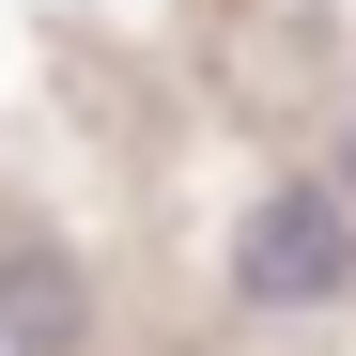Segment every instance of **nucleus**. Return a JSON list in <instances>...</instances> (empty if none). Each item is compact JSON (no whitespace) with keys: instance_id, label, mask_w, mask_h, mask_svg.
Instances as JSON below:
<instances>
[{"instance_id":"1","label":"nucleus","mask_w":356,"mask_h":356,"mask_svg":"<svg viewBox=\"0 0 356 356\" xmlns=\"http://www.w3.org/2000/svg\"><path fill=\"white\" fill-rule=\"evenodd\" d=\"M232 294H248V310H341V294H356L341 186H264L248 217H232Z\"/></svg>"},{"instance_id":"2","label":"nucleus","mask_w":356,"mask_h":356,"mask_svg":"<svg viewBox=\"0 0 356 356\" xmlns=\"http://www.w3.org/2000/svg\"><path fill=\"white\" fill-rule=\"evenodd\" d=\"M78 325H93V294H78L63 248H0V341L16 356H78Z\"/></svg>"},{"instance_id":"3","label":"nucleus","mask_w":356,"mask_h":356,"mask_svg":"<svg viewBox=\"0 0 356 356\" xmlns=\"http://www.w3.org/2000/svg\"><path fill=\"white\" fill-rule=\"evenodd\" d=\"M341 170H356V155H341Z\"/></svg>"}]
</instances>
